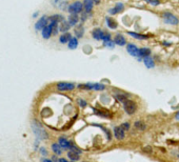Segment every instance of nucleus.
Instances as JSON below:
<instances>
[{"mask_svg": "<svg viewBox=\"0 0 179 162\" xmlns=\"http://www.w3.org/2000/svg\"><path fill=\"white\" fill-rule=\"evenodd\" d=\"M147 3H150V4H152V5L156 6V5H159V3H160V1L159 0H145Z\"/></svg>", "mask_w": 179, "mask_h": 162, "instance_id": "28", "label": "nucleus"}, {"mask_svg": "<svg viewBox=\"0 0 179 162\" xmlns=\"http://www.w3.org/2000/svg\"><path fill=\"white\" fill-rule=\"evenodd\" d=\"M102 40H103L104 42H109V41H111V35L110 34H104Z\"/></svg>", "mask_w": 179, "mask_h": 162, "instance_id": "29", "label": "nucleus"}, {"mask_svg": "<svg viewBox=\"0 0 179 162\" xmlns=\"http://www.w3.org/2000/svg\"><path fill=\"white\" fill-rule=\"evenodd\" d=\"M79 104H80V106H82V107L87 106V102L84 101V100H82V99H80V100H79Z\"/></svg>", "mask_w": 179, "mask_h": 162, "instance_id": "33", "label": "nucleus"}, {"mask_svg": "<svg viewBox=\"0 0 179 162\" xmlns=\"http://www.w3.org/2000/svg\"><path fill=\"white\" fill-rule=\"evenodd\" d=\"M69 12L70 13H73V14H79L82 10H83V4L80 2V1H75L73 2L71 5L69 6Z\"/></svg>", "mask_w": 179, "mask_h": 162, "instance_id": "5", "label": "nucleus"}, {"mask_svg": "<svg viewBox=\"0 0 179 162\" xmlns=\"http://www.w3.org/2000/svg\"><path fill=\"white\" fill-rule=\"evenodd\" d=\"M93 1H94L95 3H99V2H100V0H93Z\"/></svg>", "mask_w": 179, "mask_h": 162, "instance_id": "37", "label": "nucleus"}, {"mask_svg": "<svg viewBox=\"0 0 179 162\" xmlns=\"http://www.w3.org/2000/svg\"><path fill=\"white\" fill-rule=\"evenodd\" d=\"M43 162H53L52 160H50V159H44Z\"/></svg>", "mask_w": 179, "mask_h": 162, "instance_id": "36", "label": "nucleus"}, {"mask_svg": "<svg viewBox=\"0 0 179 162\" xmlns=\"http://www.w3.org/2000/svg\"><path fill=\"white\" fill-rule=\"evenodd\" d=\"M67 156H69V158L72 160V161H77V160H79V158H80V156L78 155V153H76V152H73V150L69 152Z\"/></svg>", "mask_w": 179, "mask_h": 162, "instance_id": "21", "label": "nucleus"}, {"mask_svg": "<svg viewBox=\"0 0 179 162\" xmlns=\"http://www.w3.org/2000/svg\"><path fill=\"white\" fill-rule=\"evenodd\" d=\"M93 6H94V1L93 0H84L83 1V9L85 13H90L92 11Z\"/></svg>", "mask_w": 179, "mask_h": 162, "instance_id": "13", "label": "nucleus"}, {"mask_svg": "<svg viewBox=\"0 0 179 162\" xmlns=\"http://www.w3.org/2000/svg\"><path fill=\"white\" fill-rule=\"evenodd\" d=\"M143 150H145V152H149V153H150V152H151V148H143Z\"/></svg>", "mask_w": 179, "mask_h": 162, "instance_id": "34", "label": "nucleus"}, {"mask_svg": "<svg viewBox=\"0 0 179 162\" xmlns=\"http://www.w3.org/2000/svg\"><path fill=\"white\" fill-rule=\"evenodd\" d=\"M162 18H163V20H165V23H168V24H172V25H177L179 23V19L176 17V16H174L173 14H171V13H165V14L162 15Z\"/></svg>", "mask_w": 179, "mask_h": 162, "instance_id": "3", "label": "nucleus"}, {"mask_svg": "<svg viewBox=\"0 0 179 162\" xmlns=\"http://www.w3.org/2000/svg\"><path fill=\"white\" fill-rule=\"evenodd\" d=\"M58 162H67V161L65 159H63V158H61V159H59V161Z\"/></svg>", "mask_w": 179, "mask_h": 162, "instance_id": "35", "label": "nucleus"}, {"mask_svg": "<svg viewBox=\"0 0 179 162\" xmlns=\"http://www.w3.org/2000/svg\"><path fill=\"white\" fill-rule=\"evenodd\" d=\"M49 23V18L46 17V16H43V17H41L39 20H38V22L35 24V27H36V30H43L44 27L46 26V24Z\"/></svg>", "mask_w": 179, "mask_h": 162, "instance_id": "7", "label": "nucleus"}, {"mask_svg": "<svg viewBox=\"0 0 179 162\" xmlns=\"http://www.w3.org/2000/svg\"><path fill=\"white\" fill-rule=\"evenodd\" d=\"M80 89H84V90H94V91H102L105 89L103 84L100 83H87V84H80L79 85Z\"/></svg>", "mask_w": 179, "mask_h": 162, "instance_id": "4", "label": "nucleus"}, {"mask_svg": "<svg viewBox=\"0 0 179 162\" xmlns=\"http://www.w3.org/2000/svg\"><path fill=\"white\" fill-rule=\"evenodd\" d=\"M79 21V17H78V15L77 14H71L69 16V23L71 24V26H74L76 25L77 23H78Z\"/></svg>", "mask_w": 179, "mask_h": 162, "instance_id": "14", "label": "nucleus"}, {"mask_svg": "<svg viewBox=\"0 0 179 162\" xmlns=\"http://www.w3.org/2000/svg\"><path fill=\"white\" fill-rule=\"evenodd\" d=\"M75 89V84L69 83V82H59L57 83V90L61 92H65V91H73Z\"/></svg>", "mask_w": 179, "mask_h": 162, "instance_id": "6", "label": "nucleus"}, {"mask_svg": "<svg viewBox=\"0 0 179 162\" xmlns=\"http://www.w3.org/2000/svg\"><path fill=\"white\" fill-rule=\"evenodd\" d=\"M123 107H124V111H125V113L127 115H133L134 113L136 112V108H137V105L134 101L132 100H129L127 99V101L123 102Z\"/></svg>", "mask_w": 179, "mask_h": 162, "instance_id": "2", "label": "nucleus"}, {"mask_svg": "<svg viewBox=\"0 0 179 162\" xmlns=\"http://www.w3.org/2000/svg\"><path fill=\"white\" fill-rule=\"evenodd\" d=\"M70 148L73 150V152H76V153H78V154H80L81 153V150H79V148H77L76 146H74V145H72L71 144V146H70Z\"/></svg>", "mask_w": 179, "mask_h": 162, "instance_id": "31", "label": "nucleus"}, {"mask_svg": "<svg viewBox=\"0 0 179 162\" xmlns=\"http://www.w3.org/2000/svg\"><path fill=\"white\" fill-rule=\"evenodd\" d=\"M124 6L122 3H117L113 9H111L110 11H109V13L112 15H115V14H119V13H121L122 11H123Z\"/></svg>", "mask_w": 179, "mask_h": 162, "instance_id": "11", "label": "nucleus"}, {"mask_svg": "<svg viewBox=\"0 0 179 162\" xmlns=\"http://www.w3.org/2000/svg\"><path fill=\"white\" fill-rule=\"evenodd\" d=\"M129 34L132 36V37L136 38V39H139V40H143V39H147V36L145 35H141V34H138V33H133V32H130Z\"/></svg>", "mask_w": 179, "mask_h": 162, "instance_id": "24", "label": "nucleus"}, {"mask_svg": "<svg viewBox=\"0 0 179 162\" xmlns=\"http://www.w3.org/2000/svg\"><path fill=\"white\" fill-rule=\"evenodd\" d=\"M135 127L136 128H138V130H145L147 126H145V124L143 123V122L137 121V122H135Z\"/></svg>", "mask_w": 179, "mask_h": 162, "instance_id": "26", "label": "nucleus"}, {"mask_svg": "<svg viewBox=\"0 0 179 162\" xmlns=\"http://www.w3.org/2000/svg\"><path fill=\"white\" fill-rule=\"evenodd\" d=\"M103 35H104L103 31L100 29H95L92 32V36L94 37V39H96V40H102Z\"/></svg>", "mask_w": 179, "mask_h": 162, "instance_id": "12", "label": "nucleus"}, {"mask_svg": "<svg viewBox=\"0 0 179 162\" xmlns=\"http://www.w3.org/2000/svg\"><path fill=\"white\" fill-rule=\"evenodd\" d=\"M151 55V51L147 47H142V49H139V57L140 58H145L149 57Z\"/></svg>", "mask_w": 179, "mask_h": 162, "instance_id": "16", "label": "nucleus"}, {"mask_svg": "<svg viewBox=\"0 0 179 162\" xmlns=\"http://www.w3.org/2000/svg\"><path fill=\"white\" fill-rule=\"evenodd\" d=\"M75 34H76V36H77V38H80V37H82V35H83V26L81 25H78L77 27H76V30H75Z\"/></svg>", "mask_w": 179, "mask_h": 162, "instance_id": "25", "label": "nucleus"}, {"mask_svg": "<svg viewBox=\"0 0 179 162\" xmlns=\"http://www.w3.org/2000/svg\"><path fill=\"white\" fill-rule=\"evenodd\" d=\"M70 27H71V24L69 23V21L62 20L60 23H59V24H58V29H59V31H60V32L67 33V31L70 30Z\"/></svg>", "mask_w": 179, "mask_h": 162, "instance_id": "10", "label": "nucleus"}, {"mask_svg": "<svg viewBox=\"0 0 179 162\" xmlns=\"http://www.w3.org/2000/svg\"><path fill=\"white\" fill-rule=\"evenodd\" d=\"M71 162H74V161H71Z\"/></svg>", "mask_w": 179, "mask_h": 162, "instance_id": "39", "label": "nucleus"}, {"mask_svg": "<svg viewBox=\"0 0 179 162\" xmlns=\"http://www.w3.org/2000/svg\"><path fill=\"white\" fill-rule=\"evenodd\" d=\"M107 26H109L110 29H112V30H115L116 27H117V22H116V20H114L113 18L107 17Z\"/></svg>", "mask_w": 179, "mask_h": 162, "instance_id": "20", "label": "nucleus"}, {"mask_svg": "<svg viewBox=\"0 0 179 162\" xmlns=\"http://www.w3.org/2000/svg\"><path fill=\"white\" fill-rule=\"evenodd\" d=\"M77 46H78V40H77V38H72L69 41V47L71 49H75Z\"/></svg>", "mask_w": 179, "mask_h": 162, "instance_id": "22", "label": "nucleus"}, {"mask_svg": "<svg viewBox=\"0 0 179 162\" xmlns=\"http://www.w3.org/2000/svg\"><path fill=\"white\" fill-rule=\"evenodd\" d=\"M32 128L34 130L35 135L38 137L39 139H48V134L44 130V128L41 126L40 123H38L36 120L32 122Z\"/></svg>", "mask_w": 179, "mask_h": 162, "instance_id": "1", "label": "nucleus"}, {"mask_svg": "<svg viewBox=\"0 0 179 162\" xmlns=\"http://www.w3.org/2000/svg\"><path fill=\"white\" fill-rule=\"evenodd\" d=\"M52 150L53 152L56 154V155H61L62 154V150H61V146L59 145V143L58 144H56V143H54V144L52 145Z\"/></svg>", "mask_w": 179, "mask_h": 162, "instance_id": "23", "label": "nucleus"}, {"mask_svg": "<svg viewBox=\"0 0 179 162\" xmlns=\"http://www.w3.org/2000/svg\"><path fill=\"white\" fill-rule=\"evenodd\" d=\"M116 99L120 102H125L127 100V96L123 95V94H118V95H116Z\"/></svg>", "mask_w": 179, "mask_h": 162, "instance_id": "27", "label": "nucleus"}, {"mask_svg": "<svg viewBox=\"0 0 179 162\" xmlns=\"http://www.w3.org/2000/svg\"><path fill=\"white\" fill-rule=\"evenodd\" d=\"M114 42H115V44H117V45H124V44L127 43V41H125V39H124V37L122 36V35H116L115 39H114Z\"/></svg>", "mask_w": 179, "mask_h": 162, "instance_id": "15", "label": "nucleus"}, {"mask_svg": "<svg viewBox=\"0 0 179 162\" xmlns=\"http://www.w3.org/2000/svg\"><path fill=\"white\" fill-rule=\"evenodd\" d=\"M143 62H145V67H147V69H152V67H155V64H154V60L150 57V56H149V57L143 58Z\"/></svg>", "mask_w": 179, "mask_h": 162, "instance_id": "17", "label": "nucleus"}, {"mask_svg": "<svg viewBox=\"0 0 179 162\" xmlns=\"http://www.w3.org/2000/svg\"><path fill=\"white\" fill-rule=\"evenodd\" d=\"M127 51L130 53L133 57H139V49L135 44L133 43H129L127 45Z\"/></svg>", "mask_w": 179, "mask_h": 162, "instance_id": "8", "label": "nucleus"}, {"mask_svg": "<svg viewBox=\"0 0 179 162\" xmlns=\"http://www.w3.org/2000/svg\"><path fill=\"white\" fill-rule=\"evenodd\" d=\"M58 143H59V145H60L62 148H69L70 146H71V143H70L65 138H59Z\"/></svg>", "mask_w": 179, "mask_h": 162, "instance_id": "19", "label": "nucleus"}, {"mask_svg": "<svg viewBox=\"0 0 179 162\" xmlns=\"http://www.w3.org/2000/svg\"><path fill=\"white\" fill-rule=\"evenodd\" d=\"M176 119H178V120H179V112L176 114Z\"/></svg>", "mask_w": 179, "mask_h": 162, "instance_id": "38", "label": "nucleus"}, {"mask_svg": "<svg viewBox=\"0 0 179 162\" xmlns=\"http://www.w3.org/2000/svg\"><path fill=\"white\" fill-rule=\"evenodd\" d=\"M114 43H115V42H112V41H109V42H104V44H105L107 47H110V49H113V47H114Z\"/></svg>", "mask_w": 179, "mask_h": 162, "instance_id": "32", "label": "nucleus"}, {"mask_svg": "<svg viewBox=\"0 0 179 162\" xmlns=\"http://www.w3.org/2000/svg\"><path fill=\"white\" fill-rule=\"evenodd\" d=\"M114 135H115L116 139L122 140V139H124V130H122L121 126H116L114 128Z\"/></svg>", "mask_w": 179, "mask_h": 162, "instance_id": "9", "label": "nucleus"}, {"mask_svg": "<svg viewBox=\"0 0 179 162\" xmlns=\"http://www.w3.org/2000/svg\"><path fill=\"white\" fill-rule=\"evenodd\" d=\"M120 126L122 127V130H127L129 128H130V123H127V122H124V123H122Z\"/></svg>", "mask_w": 179, "mask_h": 162, "instance_id": "30", "label": "nucleus"}, {"mask_svg": "<svg viewBox=\"0 0 179 162\" xmlns=\"http://www.w3.org/2000/svg\"><path fill=\"white\" fill-rule=\"evenodd\" d=\"M71 39H72L71 34H70V33H64V34L60 37L59 41H60L61 43H69V41L71 40Z\"/></svg>", "mask_w": 179, "mask_h": 162, "instance_id": "18", "label": "nucleus"}]
</instances>
